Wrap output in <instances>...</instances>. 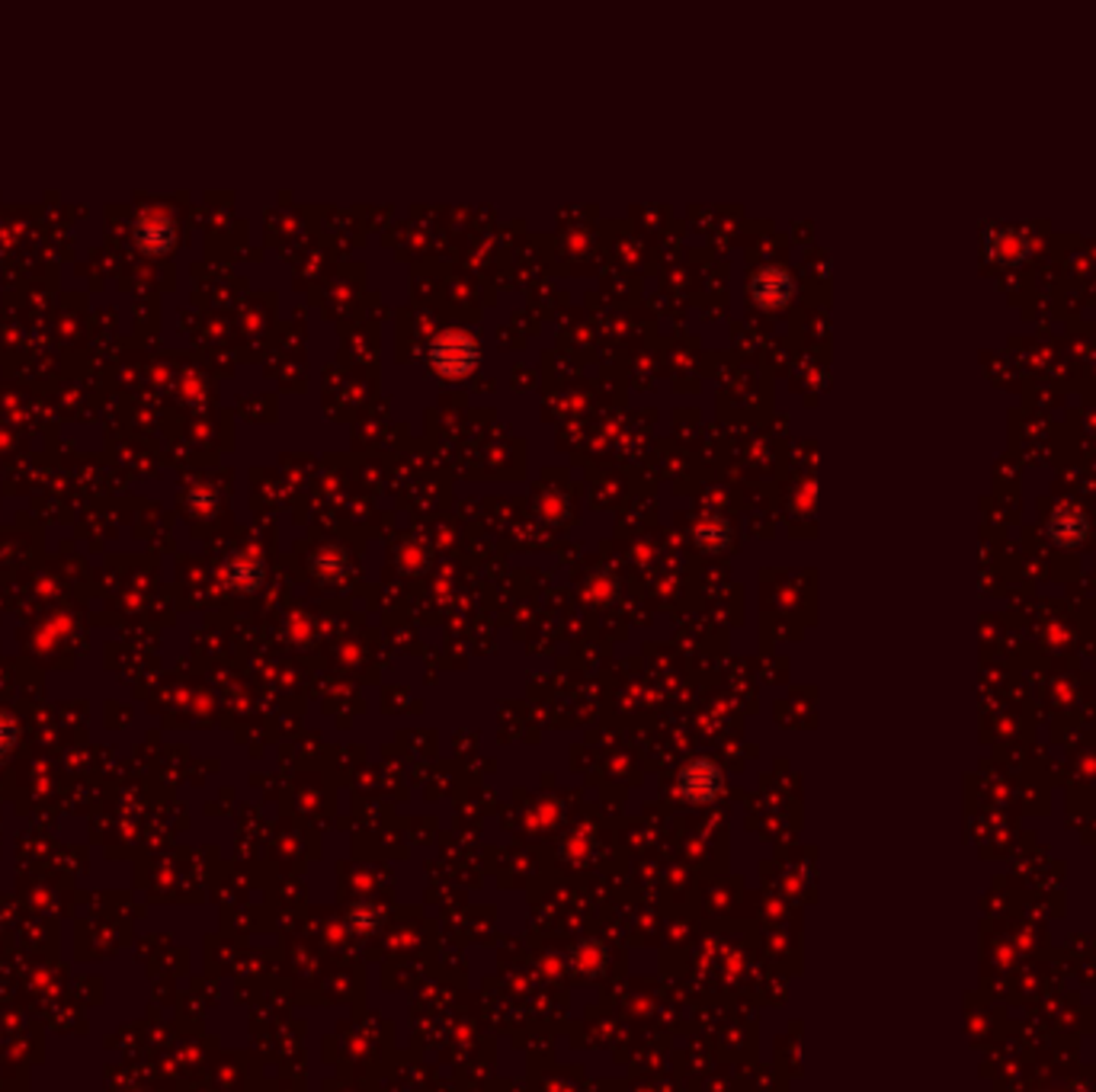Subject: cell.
<instances>
[{
  "mask_svg": "<svg viewBox=\"0 0 1096 1092\" xmlns=\"http://www.w3.org/2000/svg\"><path fill=\"white\" fill-rule=\"evenodd\" d=\"M430 359L443 375L459 378L478 365V343L465 330H443L430 346Z\"/></svg>",
  "mask_w": 1096,
  "mask_h": 1092,
  "instance_id": "obj_1",
  "label": "cell"
},
{
  "mask_svg": "<svg viewBox=\"0 0 1096 1092\" xmlns=\"http://www.w3.org/2000/svg\"><path fill=\"white\" fill-rule=\"evenodd\" d=\"M751 295H754L760 305L776 308V305H783V301L792 295V279H789V272L779 269V266H763V269H757V276L751 279Z\"/></svg>",
  "mask_w": 1096,
  "mask_h": 1092,
  "instance_id": "obj_2",
  "label": "cell"
}]
</instances>
